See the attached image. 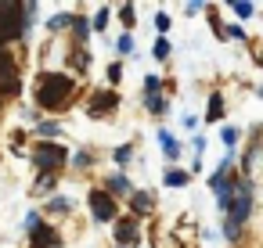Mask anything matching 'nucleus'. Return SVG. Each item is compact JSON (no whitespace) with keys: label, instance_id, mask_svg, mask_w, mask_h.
<instances>
[{"label":"nucleus","instance_id":"nucleus-1","mask_svg":"<svg viewBox=\"0 0 263 248\" xmlns=\"http://www.w3.org/2000/svg\"><path fill=\"white\" fill-rule=\"evenodd\" d=\"M69 94H72V79H69V76H54V72H47L44 83H40L36 101H40L44 108H65V97H69Z\"/></svg>","mask_w":263,"mask_h":248},{"label":"nucleus","instance_id":"nucleus-2","mask_svg":"<svg viewBox=\"0 0 263 248\" xmlns=\"http://www.w3.org/2000/svg\"><path fill=\"white\" fill-rule=\"evenodd\" d=\"M22 33V18H18V4H0V47L8 40H15Z\"/></svg>","mask_w":263,"mask_h":248},{"label":"nucleus","instance_id":"nucleus-3","mask_svg":"<svg viewBox=\"0 0 263 248\" xmlns=\"http://www.w3.org/2000/svg\"><path fill=\"white\" fill-rule=\"evenodd\" d=\"M33 162H36L40 169H54V166H65L69 155H65V148H58V144H36V148H33Z\"/></svg>","mask_w":263,"mask_h":248},{"label":"nucleus","instance_id":"nucleus-4","mask_svg":"<svg viewBox=\"0 0 263 248\" xmlns=\"http://www.w3.org/2000/svg\"><path fill=\"white\" fill-rule=\"evenodd\" d=\"M90 209H94V216H98L101 223H108V219L116 216V205H112V198H108L105 191H90Z\"/></svg>","mask_w":263,"mask_h":248},{"label":"nucleus","instance_id":"nucleus-5","mask_svg":"<svg viewBox=\"0 0 263 248\" xmlns=\"http://www.w3.org/2000/svg\"><path fill=\"white\" fill-rule=\"evenodd\" d=\"M249 209H252V198H249V191H245V187H238V201L231 205V223H234V226H241V223H245V216H249Z\"/></svg>","mask_w":263,"mask_h":248},{"label":"nucleus","instance_id":"nucleus-6","mask_svg":"<svg viewBox=\"0 0 263 248\" xmlns=\"http://www.w3.org/2000/svg\"><path fill=\"white\" fill-rule=\"evenodd\" d=\"M116 101H119L116 94H94V97H90V105H87V112H90V115H101V112L116 108Z\"/></svg>","mask_w":263,"mask_h":248},{"label":"nucleus","instance_id":"nucleus-7","mask_svg":"<svg viewBox=\"0 0 263 248\" xmlns=\"http://www.w3.org/2000/svg\"><path fill=\"white\" fill-rule=\"evenodd\" d=\"M0 87H4L8 94H15V90H18V72H15V65H11V61H0Z\"/></svg>","mask_w":263,"mask_h":248},{"label":"nucleus","instance_id":"nucleus-8","mask_svg":"<svg viewBox=\"0 0 263 248\" xmlns=\"http://www.w3.org/2000/svg\"><path fill=\"white\" fill-rule=\"evenodd\" d=\"M51 244H58V230L36 226V230H33V248H51Z\"/></svg>","mask_w":263,"mask_h":248},{"label":"nucleus","instance_id":"nucleus-9","mask_svg":"<svg viewBox=\"0 0 263 248\" xmlns=\"http://www.w3.org/2000/svg\"><path fill=\"white\" fill-rule=\"evenodd\" d=\"M116 237H119V241H137V223H134V219L119 223V226H116Z\"/></svg>","mask_w":263,"mask_h":248},{"label":"nucleus","instance_id":"nucleus-10","mask_svg":"<svg viewBox=\"0 0 263 248\" xmlns=\"http://www.w3.org/2000/svg\"><path fill=\"white\" fill-rule=\"evenodd\" d=\"M108 191H116V194H126V191H130L126 176H112V180H108Z\"/></svg>","mask_w":263,"mask_h":248},{"label":"nucleus","instance_id":"nucleus-11","mask_svg":"<svg viewBox=\"0 0 263 248\" xmlns=\"http://www.w3.org/2000/svg\"><path fill=\"white\" fill-rule=\"evenodd\" d=\"M152 209V198L148 194H134V212H148Z\"/></svg>","mask_w":263,"mask_h":248},{"label":"nucleus","instance_id":"nucleus-12","mask_svg":"<svg viewBox=\"0 0 263 248\" xmlns=\"http://www.w3.org/2000/svg\"><path fill=\"white\" fill-rule=\"evenodd\" d=\"M148 108H152L155 115H162V112H166V101H162V97H152V101H148Z\"/></svg>","mask_w":263,"mask_h":248},{"label":"nucleus","instance_id":"nucleus-13","mask_svg":"<svg viewBox=\"0 0 263 248\" xmlns=\"http://www.w3.org/2000/svg\"><path fill=\"white\" fill-rule=\"evenodd\" d=\"M184 180H187V176H184V173H166V183H170V187H180V183H184Z\"/></svg>","mask_w":263,"mask_h":248},{"label":"nucleus","instance_id":"nucleus-14","mask_svg":"<svg viewBox=\"0 0 263 248\" xmlns=\"http://www.w3.org/2000/svg\"><path fill=\"white\" fill-rule=\"evenodd\" d=\"M166 54H170V40H159L155 44V58H166Z\"/></svg>","mask_w":263,"mask_h":248},{"label":"nucleus","instance_id":"nucleus-15","mask_svg":"<svg viewBox=\"0 0 263 248\" xmlns=\"http://www.w3.org/2000/svg\"><path fill=\"white\" fill-rule=\"evenodd\" d=\"M155 90H159V79L148 76V79H144V94H155Z\"/></svg>","mask_w":263,"mask_h":248},{"label":"nucleus","instance_id":"nucleus-16","mask_svg":"<svg viewBox=\"0 0 263 248\" xmlns=\"http://www.w3.org/2000/svg\"><path fill=\"white\" fill-rule=\"evenodd\" d=\"M119 15H123V22H126V26H134V8H130V4H126Z\"/></svg>","mask_w":263,"mask_h":248},{"label":"nucleus","instance_id":"nucleus-17","mask_svg":"<svg viewBox=\"0 0 263 248\" xmlns=\"http://www.w3.org/2000/svg\"><path fill=\"white\" fill-rule=\"evenodd\" d=\"M130 47H134L130 36H119V54H130Z\"/></svg>","mask_w":263,"mask_h":248},{"label":"nucleus","instance_id":"nucleus-18","mask_svg":"<svg viewBox=\"0 0 263 248\" xmlns=\"http://www.w3.org/2000/svg\"><path fill=\"white\" fill-rule=\"evenodd\" d=\"M108 79H112V83H119V79H123V69H119V65H112V69H108Z\"/></svg>","mask_w":263,"mask_h":248},{"label":"nucleus","instance_id":"nucleus-19","mask_svg":"<svg viewBox=\"0 0 263 248\" xmlns=\"http://www.w3.org/2000/svg\"><path fill=\"white\" fill-rule=\"evenodd\" d=\"M220 112H223V108H220V97H213V108H209V119H220Z\"/></svg>","mask_w":263,"mask_h":248},{"label":"nucleus","instance_id":"nucleus-20","mask_svg":"<svg viewBox=\"0 0 263 248\" xmlns=\"http://www.w3.org/2000/svg\"><path fill=\"white\" fill-rule=\"evenodd\" d=\"M234 11H238V15L245 18V15H252V4H234Z\"/></svg>","mask_w":263,"mask_h":248},{"label":"nucleus","instance_id":"nucleus-21","mask_svg":"<svg viewBox=\"0 0 263 248\" xmlns=\"http://www.w3.org/2000/svg\"><path fill=\"white\" fill-rule=\"evenodd\" d=\"M105 22H108V11H101V15L94 18V29H105Z\"/></svg>","mask_w":263,"mask_h":248},{"label":"nucleus","instance_id":"nucleus-22","mask_svg":"<svg viewBox=\"0 0 263 248\" xmlns=\"http://www.w3.org/2000/svg\"><path fill=\"white\" fill-rule=\"evenodd\" d=\"M40 133H44V137H51V133H58V126H54V122H44V126H40Z\"/></svg>","mask_w":263,"mask_h":248},{"label":"nucleus","instance_id":"nucleus-23","mask_svg":"<svg viewBox=\"0 0 263 248\" xmlns=\"http://www.w3.org/2000/svg\"><path fill=\"white\" fill-rule=\"evenodd\" d=\"M223 140H227V144H234V140H238V130H231V126H227V130H223Z\"/></svg>","mask_w":263,"mask_h":248},{"label":"nucleus","instance_id":"nucleus-24","mask_svg":"<svg viewBox=\"0 0 263 248\" xmlns=\"http://www.w3.org/2000/svg\"><path fill=\"white\" fill-rule=\"evenodd\" d=\"M126 158H130V148H119V151H116V162H119V166H123V162H126Z\"/></svg>","mask_w":263,"mask_h":248}]
</instances>
